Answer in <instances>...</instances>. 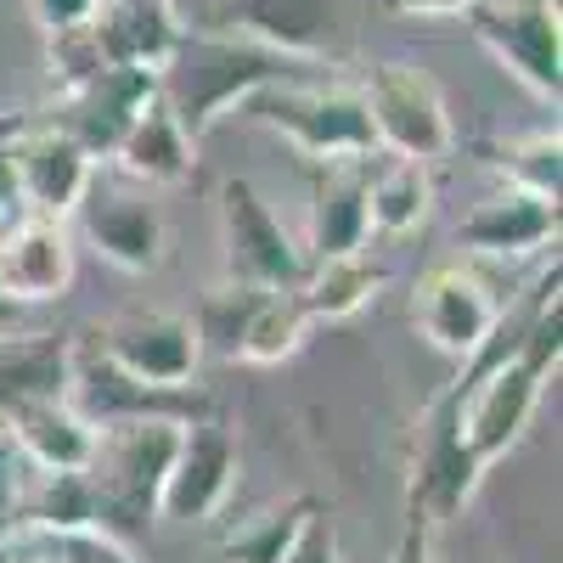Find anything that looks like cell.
<instances>
[{
  "label": "cell",
  "mask_w": 563,
  "mask_h": 563,
  "mask_svg": "<svg viewBox=\"0 0 563 563\" xmlns=\"http://www.w3.org/2000/svg\"><path fill=\"white\" fill-rule=\"evenodd\" d=\"M456 243L467 254H485V260H519L536 254L547 243H558V203L519 192V186H501L485 203H474L456 225Z\"/></svg>",
  "instance_id": "18"
},
{
  "label": "cell",
  "mask_w": 563,
  "mask_h": 563,
  "mask_svg": "<svg viewBox=\"0 0 563 563\" xmlns=\"http://www.w3.org/2000/svg\"><path fill=\"white\" fill-rule=\"evenodd\" d=\"M467 29L525 90H536L541 102H558V90H563L558 0H474Z\"/></svg>",
  "instance_id": "6"
},
{
  "label": "cell",
  "mask_w": 563,
  "mask_h": 563,
  "mask_svg": "<svg viewBox=\"0 0 563 563\" xmlns=\"http://www.w3.org/2000/svg\"><path fill=\"white\" fill-rule=\"evenodd\" d=\"M79 344L68 333H7L0 327V417L68 400Z\"/></svg>",
  "instance_id": "21"
},
{
  "label": "cell",
  "mask_w": 563,
  "mask_h": 563,
  "mask_svg": "<svg viewBox=\"0 0 563 563\" xmlns=\"http://www.w3.org/2000/svg\"><path fill=\"white\" fill-rule=\"evenodd\" d=\"M434 214V175L417 158L384 153L378 164H366V220L384 238H406Z\"/></svg>",
  "instance_id": "24"
},
{
  "label": "cell",
  "mask_w": 563,
  "mask_h": 563,
  "mask_svg": "<svg viewBox=\"0 0 563 563\" xmlns=\"http://www.w3.org/2000/svg\"><path fill=\"white\" fill-rule=\"evenodd\" d=\"M0 563H18V547H0Z\"/></svg>",
  "instance_id": "38"
},
{
  "label": "cell",
  "mask_w": 563,
  "mask_h": 563,
  "mask_svg": "<svg viewBox=\"0 0 563 563\" xmlns=\"http://www.w3.org/2000/svg\"><path fill=\"white\" fill-rule=\"evenodd\" d=\"M97 355H108L119 372H130L135 384H153V389H186L198 378V333H192V316H175V310H135L119 316L97 333Z\"/></svg>",
  "instance_id": "11"
},
{
  "label": "cell",
  "mask_w": 563,
  "mask_h": 563,
  "mask_svg": "<svg viewBox=\"0 0 563 563\" xmlns=\"http://www.w3.org/2000/svg\"><path fill=\"white\" fill-rule=\"evenodd\" d=\"M220 271L225 282H243V288H299L305 276V249L288 238V225L276 220V209L260 198V186L231 175L220 186Z\"/></svg>",
  "instance_id": "4"
},
{
  "label": "cell",
  "mask_w": 563,
  "mask_h": 563,
  "mask_svg": "<svg viewBox=\"0 0 563 563\" xmlns=\"http://www.w3.org/2000/svg\"><path fill=\"white\" fill-rule=\"evenodd\" d=\"M7 214H18V209H7V203H0V220H7Z\"/></svg>",
  "instance_id": "40"
},
{
  "label": "cell",
  "mask_w": 563,
  "mask_h": 563,
  "mask_svg": "<svg viewBox=\"0 0 563 563\" xmlns=\"http://www.w3.org/2000/svg\"><path fill=\"white\" fill-rule=\"evenodd\" d=\"M85 29L108 63L147 68V74H158L175 57V45L186 34V23L175 18L169 0H97V12L85 18Z\"/></svg>",
  "instance_id": "19"
},
{
  "label": "cell",
  "mask_w": 563,
  "mask_h": 563,
  "mask_svg": "<svg viewBox=\"0 0 563 563\" xmlns=\"http://www.w3.org/2000/svg\"><path fill=\"white\" fill-rule=\"evenodd\" d=\"M29 479H34V467L18 456V445L0 434V547H12L29 519H23V501H29Z\"/></svg>",
  "instance_id": "31"
},
{
  "label": "cell",
  "mask_w": 563,
  "mask_h": 563,
  "mask_svg": "<svg viewBox=\"0 0 563 563\" xmlns=\"http://www.w3.org/2000/svg\"><path fill=\"white\" fill-rule=\"evenodd\" d=\"M384 288V265L372 260L366 249L361 254H327V260H305V276H299V305L310 310V321H344L355 316L361 305H372Z\"/></svg>",
  "instance_id": "25"
},
{
  "label": "cell",
  "mask_w": 563,
  "mask_h": 563,
  "mask_svg": "<svg viewBox=\"0 0 563 563\" xmlns=\"http://www.w3.org/2000/svg\"><path fill=\"white\" fill-rule=\"evenodd\" d=\"M249 113L276 130L282 141L310 158V164H333V158H372L378 135L366 119V97L350 85H321V79H282L265 85L260 97H249Z\"/></svg>",
  "instance_id": "3"
},
{
  "label": "cell",
  "mask_w": 563,
  "mask_h": 563,
  "mask_svg": "<svg viewBox=\"0 0 563 563\" xmlns=\"http://www.w3.org/2000/svg\"><path fill=\"white\" fill-rule=\"evenodd\" d=\"M180 429L186 422H158V417L102 422L97 429V451L85 462V479H90V496H97L102 530L130 536L147 519H158V490L180 445Z\"/></svg>",
  "instance_id": "2"
},
{
  "label": "cell",
  "mask_w": 563,
  "mask_h": 563,
  "mask_svg": "<svg viewBox=\"0 0 563 563\" xmlns=\"http://www.w3.org/2000/svg\"><path fill=\"white\" fill-rule=\"evenodd\" d=\"M0 434H7V417H0Z\"/></svg>",
  "instance_id": "41"
},
{
  "label": "cell",
  "mask_w": 563,
  "mask_h": 563,
  "mask_svg": "<svg viewBox=\"0 0 563 563\" xmlns=\"http://www.w3.org/2000/svg\"><path fill=\"white\" fill-rule=\"evenodd\" d=\"M7 164H12L18 209L23 214H52V220H68L85 198L90 175H97V158H90L74 135H63L45 119H29V113H23L12 147H7Z\"/></svg>",
  "instance_id": "8"
},
{
  "label": "cell",
  "mask_w": 563,
  "mask_h": 563,
  "mask_svg": "<svg viewBox=\"0 0 563 563\" xmlns=\"http://www.w3.org/2000/svg\"><path fill=\"white\" fill-rule=\"evenodd\" d=\"M74 231L52 214L0 220V294L7 305H52L74 288Z\"/></svg>",
  "instance_id": "14"
},
{
  "label": "cell",
  "mask_w": 563,
  "mask_h": 563,
  "mask_svg": "<svg viewBox=\"0 0 563 563\" xmlns=\"http://www.w3.org/2000/svg\"><path fill=\"white\" fill-rule=\"evenodd\" d=\"M260 294H265V288H243V282H225V276H220L214 288L198 299V316H192L198 350H203V355H220V361H238Z\"/></svg>",
  "instance_id": "29"
},
{
  "label": "cell",
  "mask_w": 563,
  "mask_h": 563,
  "mask_svg": "<svg viewBox=\"0 0 563 563\" xmlns=\"http://www.w3.org/2000/svg\"><path fill=\"white\" fill-rule=\"evenodd\" d=\"M52 558H57V563H141V558L124 547V536H113V530H102V525L52 536Z\"/></svg>",
  "instance_id": "32"
},
{
  "label": "cell",
  "mask_w": 563,
  "mask_h": 563,
  "mask_svg": "<svg viewBox=\"0 0 563 563\" xmlns=\"http://www.w3.org/2000/svg\"><path fill=\"white\" fill-rule=\"evenodd\" d=\"M378 158V153H372ZM372 158H333L316 164V186H310V238H305V260H327V254H361L372 238L366 220V164Z\"/></svg>",
  "instance_id": "20"
},
{
  "label": "cell",
  "mask_w": 563,
  "mask_h": 563,
  "mask_svg": "<svg viewBox=\"0 0 563 563\" xmlns=\"http://www.w3.org/2000/svg\"><path fill=\"white\" fill-rule=\"evenodd\" d=\"M74 220H79V238L108 265L130 276H147L164 265L169 225H164V209L147 198V186H135L124 175H90Z\"/></svg>",
  "instance_id": "7"
},
{
  "label": "cell",
  "mask_w": 563,
  "mask_h": 563,
  "mask_svg": "<svg viewBox=\"0 0 563 563\" xmlns=\"http://www.w3.org/2000/svg\"><path fill=\"white\" fill-rule=\"evenodd\" d=\"M411 316H417V333L429 339L440 355L467 361V355L479 350V339L496 327L501 299L485 288V276L462 271V265H434L429 276L417 282Z\"/></svg>",
  "instance_id": "16"
},
{
  "label": "cell",
  "mask_w": 563,
  "mask_h": 563,
  "mask_svg": "<svg viewBox=\"0 0 563 563\" xmlns=\"http://www.w3.org/2000/svg\"><path fill=\"white\" fill-rule=\"evenodd\" d=\"M220 29L310 63L344 45L350 12L344 0H220Z\"/></svg>",
  "instance_id": "15"
},
{
  "label": "cell",
  "mask_w": 563,
  "mask_h": 563,
  "mask_svg": "<svg viewBox=\"0 0 563 563\" xmlns=\"http://www.w3.org/2000/svg\"><path fill=\"white\" fill-rule=\"evenodd\" d=\"M389 18H467L474 0H378Z\"/></svg>",
  "instance_id": "35"
},
{
  "label": "cell",
  "mask_w": 563,
  "mask_h": 563,
  "mask_svg": "<svg viewBox=\"0 0 563 563\" xmlns=\"http://www.w3.org/2000/svg\"><path fill=\"white\" fill-rule=\"evenodd\" d=\"M361 97H366L372 135H378V153L434 164V158H445L456 147L451 108L440 97V85L422 74V68H411V63H378Z\"/></svg>",
  "instance_id": "5"
},
{
  "label": "cell",
  "mask_w": 563,
  "mask_h": 563,
  "mask_svg": "<svg viewBox=\"0 0 563 563\" xmlns=\"http://www.w3.org/2000/svg\"><path fill=\"white\" fill-rule=\"evenodd\" d=\"M153 97H158V74L108 63L97 74H85L79 85H63L52 113H45V124H57L63 135H74L90 158H113L119 135L130 130V119Z\"/></svg>",
  "instance_id": "10"
},
{
  "label": "cell",
  "mask_w": 563,
  "mask_h": 563,
  "mask_svg": "<svg viewBox=\"0 0 563 563\" xmlns=\"http://www.w3.org/2000/svg\"><path fill=\"white\" fill-rule=\"evenodd\" d=\"M485 479V462L467 451L462 429H456V406L434 400L422 417V440L411 456V479H406V519H422L429 530H440L445 519L474 501Z\"/></svg>",
  "instance_id": "9"
},
{
  "label": "cell",
  "mask_w": 563,
  "mask_h": 563,
  "mask_svg": "<svg viewBox=\"0 0 563 563\" xmlns=\"http://www.w3.org/2000/svg\"><path fill=\"white\" fill-rule=\"evenodd\" d=\"M316 501L310 496H288L276 507H260L249 519H238L220 541V563H282L294 552V541L305 536V525L316 519Z\"/></svg>",
  "instance_id": "26"
},
{
  "label": "cell",
  "mask_w": 563,
  "mask_h": 563,
  "mask_svg": "<svg viewBox=\"0 0 563 563\" xmlns=\"http://www.w3.org/2000/svg\"><path fill=\"white\" fill-rule=\"evenodd\" d=\"M490 164L507 175V186L519 192H536V198H552L558 203V175H563V141H558V124L552 130H530V135H512L490 153Z\"/></svg>",
  "instance_id": "30"
},
{
  "label": "cell",
  "mask_w": 563,
  "mask_h": 563,
  "mask_svg": "<svg viewBox=\"0 0 563 563\" xmlns=\"http://www.w3.org/2000/svg\"><path fill=\"white\" fill-rule=\"evenodd\" d=\"M18 563H57V558H23V552H18Z\"/></svg>",
  "instance_id": "39"
},
{
  "label": "cell",
  "mask_w": 563,
  "mask_h": 563,
  "mask_svg": "<svg viewBox=\"0 0 563 563\" xmlns=\"http://www.w3.org/2000/svg\"><path fill=\"white\" fill-rule=\"evenodd\" d=\"M310 310L299 305L294 288H271L260 294L254 316H249V333H243V350L238 361H254V366H282V361H294L310 339Z\"/></svg>",
  "instance_id": "27"
},
{
  "label": "cell",
  "mask_w": 563,
  "mask_h": 563,
  "mask_svg": "<svg viewBox=\"0 0 563 563\" xmlns=\"http://www.w3.org/2000/svg\"><path fill=\"white\" fill-rule=\"evenodd\" d=\"M541 389L547 384L536 378V372H525L519 361H512V366L490 372L485 384H474L462 400H445V406H456V429H462L467 451L490 467L496 456H507L512 445L525 440L530 417L541 406Z\"/></svg>",
  "instance_id": "17"
},
{
  "label": "cell",
  "mask_w": 563,
  "mask_h": 563,
  "mask_svg": "<svg viewBox=\"0 0 563 563\" xmlns=\"http://www.w3.org/2000/svg\"><path fill=\"white\" fill-rule=\"evenodd\" d=\"M389 563H434V530L422 525V519H406V530H400Z\"/></svg>",
  "instance_id": "36"
},
{
  "label": "cell",
  "mask_w": 563,
  "mask_h": 563,
  "mask_svg": "<svg viewBox=\"0 0 563 563\" xmlns=\"http://www.w3.org/2000/svg\"><path fill=\"white\" fill-rule=\"evenodd\" d=\"M23 12L40 23V34H63L97 12V0H23Z\"/></svg>",
  "instance_id": "34"
},
{
  "label": "cell",
  "mask_w": 563,
  "mask_h": 563,
  "mask_svg": "<svg viewBox=\"0 0 563 563\" xmlns=\"http://www.w3.org/2000/svg\"><path fill=\"white\" fill-rule=\"evenodd\" d=\"M282 563H344V552H339V530H333V519L327 512H316V519L305 525V536L294 541V552L282 558Z\"/></svg>",
  "instance_id": "33"
},
{
  "label": "cell",
  "mask_w": 563,
  "mask_h": 563,
  "mask_svg": "<svg viewBox=\"0 0 563 563\" xmlns=\"http://www.w3.org/2000/svg\"><path fill=\"white\" fill-rule=\"evenodd\" d=\"M7 440L40 474H85L90 451H97V422L79 417L68 400H45L7 417Z\"/></svg>",
  "instance_id": "23"
},
{
  "label": "cell",
  "mask_w": 563,
  "mask_h": 563,
  "mask_svg": "<svg viewBox=\"0 0 563 563\" xmlns=\"http://www.w3.org/2000/svg\"><path fill=\"white\" fill-rule=\"evenodd\" d=\"M231 485H238V440H231L214 417L186 422L180 445L169 456V474L158 490V519L169 525H203L225 507Z\"/></svg>",
  "instance_id": "12"
},
{
  "label": "cell",
  "mask_w": 563,
  "mask_h": 563,
  "mask_svg": "<svg viewBox=\"0 0 563 563\" xmlns=\"http://www.w3.org/2000/svg\"><path fill=\"white\" fill-rule=\"evenodd\" d=\"M12 310H18V305H7V294H0V327H7V321H12Z\"/></svg>",
  "instance_id": "37"
},
{
  "label": "cell",
  "mask_w": 563,
  "mask_h": 563,
  "mask_svg": "<svg viewBox=\"0 0 563 563\" xmlns=\"http://www.w3.org/2000/svg\"><path fill=\"white\" fill-rule=\"evenodd\" d=\"M113 164L135 186H180L186 175H192V164H198V141L180 130V119L169 113L164 97H153L130 119V130L119 135Z\"/></svg>",
  "instance_id": "22"
},
{
  "label": "cell",
  "mask_w": 563,
  "mask_h": 563,
  "mask_svg": "<svg viewBox=\"0 0 563 563\" xmlns=\"http://www.w3.org/2000/svg\"><path fill=\"white\" fill-rule=\"evenodd\" d=\"M68 406L79 417L102 422H135V417H158V422H203L214 406L203 389H153V384H135L130 372H119L108 355H74V384H68Z\"/></svg>",
  "instance_id": "13"
},
{
  "label": "cell",
  "mask_w": 563,
  "mask_h": 563,
  "mask_svg": "<svg viewBox=\"0 0 563 563\" xmlns=\"http://www.w3.org/2000/svg\"><path fill=\"white\" fill-rule=\"evenodd\" d=\"M305 68L310 63L282 57V52H271V45L225 34V29L180 34L175 57L158 68V97L169 102V113L180 119L186 135L203 141L231 108H249V97H260L265 85L305 79Z\"/></svg>",
  "instance_id": "1"
},
{
  "label": "cell",
  "mask_w": 563,
  "mask_h": 563,
  "mask_svg": "<svg viewBox=\"0 0 563 563\" xmlns=\"http://www.w3.org/2000/svg\"><path fill=\"white\" fill-rule=\"evenodd\" d=\"M23 519L45 541L68 536V530H90V525H97V496H90V479L85 474H40V467H34Z\"/></svg>",
  "instance_id": "28"
}]
</instances>
